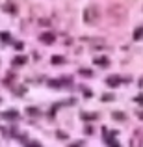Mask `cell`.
<instances>
[{
	"label": "cell",
	"instance_id": "obj_1",
	"mask_svg": "<svg viewBox=\"0 0 143 147\" xmlns=\"http://www.w3.org/2000/svg\"><path fill=\"white\" fill-rule=\"evenodd\" d=\"M84 21L87 24H97L100 21V9L97 6H89L86 11H84Z\"/></svg>",
	"mask_w": 143,
	"mask_h": 147
},
{
	"label": "cell",
	"instance_id": "obj_2",
	"mask_svg": "<svg viewBox=\"0 0 143 147\" xmlns=\"http://www.w3.org/2000/svg\"><path fill=\"white\" fill-rule=\"evenodd\" d=\"M39 39L43 41V43H54V34H50V32H45V34H41L39 36Z\"/></svg>",
	"mask_w": 143,
	"mask_h": 147
},
{
	"label": "cell",
	"instance_id": "obj_3",
	"mask_svg": "<svg viewBox=\"0 0 143 147\" xmlns=\"http://www.w3.org/2000/svg\"><path fill=\"white\" fill-rule=\"evenodd\" d=\"M119 82H121L119 76H111V78H108V84H110V86H117Z\"/></svg>",
	"mask_w": 143,
	"mask_h": 147
},
{
	"label": "cell",
	"instance_id": "obj_4",
	"mask_svg": "<svg viewBox=\"0 0 143 147\" xmlns=\"http://www.w3.org/2000/svg\"><path fill=\"white\" fill-rule=\"evenodd\" d=\"M95 63H97V65H102V67H104V65H108L110 61H108V58H97Z\"/></svg>",
	"mask_w": 143,
	"mask_h": 147
},
{
	"label": "cell",
	"instance_id": "obj_5",
	"mask_svg": "<svg viewBox=\"0 0 143 147\" xmlns=\"http://www.w3.org/2000/svg\"><path fill=\"white\" fill-rule=\"evenodd\" d=\"M113 117L117 119V121H123V119H125V114H119V112H113Z\"/></svg>",
	"mask_w": 143,
	"mask_h": 147
},
{
	"label": "cell",
	"instance_id": "obj_6",
	"mask_svg": "<svg viewBox=\"0 0 143 147\" xmlns=\"http://www.w3.org/2000/svg\"><path fill=\"white\" fill-rule=\"evenodd\" d=\"M134 37H136V39L143 37V28H138V32H134Z\"/></svg>",
	"mask_w": 143,
	"mask_h": 147
},
{
	"label": "cell",
	"instance_id": "obj_7",
	"mask_svg": "<svg viewBox=\"0 0 143 147\" xmlns=\"http://www.w3.org/2000/svg\"><path fill=\"white\" fill-rule=\"evenodd\" d=\"M61 61H63V58H61V56H54V58H52V63H56V65L61 63Z\"/></svg>",
	"mask_w": 143,
	"mask_h": 147
},
{
	"label": "cell",
	"instance_id": "obj_8",
	"mask_svg": "<svg viewBox=\"0 0 143 147\" xmlns=\"http://www.w3.org/2000/svg\"><path fill=\"white\" fill-rule=\"evenodd\" d=\"M80 73H82L84 76H91V75H93V73H91V71H87V69H82V71H80Z\"/></svg>",
	"mask_w": 143,
	"mask_h": 147
},
{
	"label": "cell",
	"instance_id": "obj_9",
	"mask_svg": "<svg viewBox=\"0 0 143 147\" xmlns=\"http://www.w3.org/2000/svg\"><path fill=\"white\" fill-rule=\"evenodd\" d=\"M58 138H61V140H65V138H67V134H65V132H58Z\"/></svg>",
	"mask_w": 143,
	"mask_h": 147
},
{
	"label": "cell",
	"instance_id": "obj_10",
	"mask_svg": "<svg viewBox=\"0 0 143 147\" xmlns=\"http://www.w3.org/2000/svg\"><path fill=\"white\" fill-rule=\"evenodd\" d=\"M136 100H138V102H141V104H143V95H138V97H136Z\"/></svg>",
	"mask_w": 143,
	"mask_h": 147
},
{
	"label": "cell",
	"instance_id": "obj_11",
	"mask_svg": "<svg viewBox=\"0 0 143 147\" xmlns=\"http://www.w3.org/2000/svg\"><path fill=\"white\" fill-rule=\"evenodd\" d=\"M140 119H143V112H140Z\"/></svg>",
	"mask_w": 143,
	"mask_h": 147
},
{
	"label": "cell",
	"instance_id": "obj_12",
	"mask_svg": "<svg viewBox=\"0 0 143 147\" xmlns=\"http://www.w3.org/2000/svg\"><path fill=\"white\" fill-rule=\"evenodd\" d=\"M141 86H143V80H141Z\"/></svg>",
	"mask_w": 143,
	"mask_h": 147
}]
</instances>
